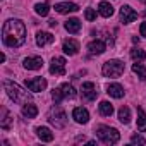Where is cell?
<instances>
[{
  "label": "cell",
  "instance_id": "cell-31",
  "mask_svg": "<svg viewBox=\"0 0 146 146\" xmlns=\"http://www.w3.org/2000/svg\"><path fill=\"white\" fill-rule=\"evenodd\" d=\"M131 143H132V144H146V139H144L143 136H137V134H134V136L131 137Z\"/></svg>",
  "mask_w": 146,
  "mask_h": 146
},
{
  "label": "cell",
  "instance_id": "cell-2",
  "mask_svg": "<svg viewBox=\"0 0 146 146\" xmlns=\"http://www.w3.org/2000/svg\"><path fill=\"white\" fill-rule=\"evenodd\" d=\"M4 88H5L9 98L14 100L16 103L26 105V103L31 100V93H28L26 90H23L19 84H16V83H12V81H4Z\"/></svg>",
  "mask_w": 146,
  "mask_h": 146
},
{
  "label": "cell",
  "instance_id": "cell-15",
  "mask_svg": "<svg viewBox=\"0 0 146 146\" xmlns=\"http://www.w3.org/2000/svg\"><path fill=\"white\" fill-rule=\"evenodd\" d=\"M53 40H55V36L50 35V33H45V31H40V33L36 35V43H38L40 46H45V45H48V43H53Z\"/></svg>",
  "mask_w": 146,
  "mask_h": 146
},
{
  "label": "cell",
  "instance_id": "cell-32",
  "mask_svg": "<svg viewBox=\"0 0 146 146\" xmlns=\"http://www.w3.org/2000/svg\"><path fill=\"white\" fill-rule=\"evenodd\" d=\"M139 31H141V36H144V38H146V21H144V23H141Z\"/></svg>",
  "mask_w": 146,
  "mask_h": 146
},
{
  "label": "cell",
  "instance_id": "cell-20",
  "mask_svg": "<svg viewBox=\"0 0 146 146\" xmlns=\"http://www.w3.org/2000/svg\"><path fill=\"white\" fill-rule=\"evenodd\" d=\"M23 115H24L26 119H35V117L38 115V107L33 105V103H26V105L23 107Z\"/></svg>",
  "mask_w": 146,
  "mask_h": 146
},
{
  "label": "cell",
  "instance_id": "cell-23",
  "mask_svg": "<svg viewBox=\"0 0 146 146\" xmlns=\"http://www.w3.org/2000/svg\"><path fill=\"white\" fill-rule=\"evenodd\" d=\"M0 125L2 129H11V113L5 107H2V119H0Z\"/></svg>",
  "mask_w": 146,
  "mask_h": 146
},
{
  "label": "cell",
  "instance_id": "cell-24",
  "mask_svg": "<svg viewBox=\"0 0 146 146\" xmlns=\"http://www.w3.org/2000/svg\"><path fill=\"white\" fill-rule=\"evenodd\" d=\"M132 72H134V74L141 79V81H144L146 79V69H144V65L143 64H132Z\"/></svg>",
  "mask_w": 146,
  "mask_h": 146
},
{
  "label": "cell",
  "instance_id": "cell-13",
  "mask_svg": "<svg viewBox=\"0 0 146 146\" xmlns=\"http://www.w3.org/2000/svg\"><path fill=\"white\" fill-rule=\"evenodd\" d=\"M62 50H64L65 55H70V57H72V55H76V53L79 52V43H78L76 40H72V38H70V40H65Z\"/></svg>",
  "mask_w": 146,
  "mask_h": 146
},
{
  "label": "cell",
  "instance_id": "cell-3",
  "mask_svg": "<svg viewBox=\"0 0 146 146\" xmlns=\"http://www.w3.org/2000/svg\"><path fill=\"white\" fill-rule=\"evenodd\" d=\"M96 136L105 144H115L120 139V132L117 129H113V127H108V125H100L96 129Z\"/></svg>",
  "mask_w": 146,
  "mask_h": 146
},
{
  "label": "cell",
  "instance_id": "cell-4",
  "mask_svg": "<svg viewBox=\"0 0 146 146\" xmlns=\"http://www.w3.org/2000/svg\"><path fill=\"white\" fill-rule=\"evenodd\" d=\"M102 72H103L105 78H119V76H122V72H124V62L117 60V58L108 60V62L103 64Z\"/></svg>",
  "mask_w": 146,
  "mask_h": 146
},
{
  "label": "cell",
  "instance_id": "cell-16",
  "mask_svg": "<svg viewBox=\"0 0 146 146\" xmlns=\"http://www.w3.org/2000/svg\"><path fill=\"white\" fill-rule=\"evenodd\" d=\"M65 29H67L69 33H72V35L79 33V29H81V21L76 19V17H70L69 21H65Z\"/></svg>",
  "mask_w": 146,
  "mask_h": 146
},
{
  "label": "cell",
  "instance_id": "cell-28",
  "mask_svg": "<svg viewBox=\"0 0 146 146\" xmlns=\"http://www.w3.org/2000/svg\"><path fill=\"white\" fill-rule=\"evenodd\" d=\"M131 57H132V60H144L146 58V53H144V50H141V48H132L131 50Z\"/></svg>",
  "mask_w": 146,
  "mask_h": 146
},
{
  "label": "cell",
  "instance_id": "cell-5",
  "mask_svg": "<svg viewBox=\"0 0 146 146\" xmlns=\"http://www.w3.org/2000/svg\"><path fill=\"white\" fill-rule=\"evenodd\" d=\"M48 122L52 125H55L57 129H62L67 124V115H65V112L60 107H53L50 110V113H48Z\"/></svg>",
  "mask_w": 146,
  "mask_h": 146
},
{
  "label": "cell",
  "instance_id": "cell-9",
  "mask_svg": "<svg viewBox=\"0 0 146 146\" xmlns=\"http://www.w3.org/2000/svg\"><path fill=\"white\" fill-rule=\"evenodd\" d=\"M23 65L28 70H38V69L43 67V58L41 57H26L24 62H23Z\"/></svg>",
  "mask_w": 146,
  "mask_h": 146
},
{
  "label": "cell",
  "instance_id": "cell-18",
  "mask_svg": "<svg viewBox=\"0 0 146 146\" xmlns=\"http://www.w3.org/2000/svg\"><path fill=\"white\" fill-rule=\"evenodd\" d=\"M36 136H38L41 141H45V143L53 141V134L50 132L48 127H36Z\"/></svg>",
  "mask_w": 146,
  "mask_h": 146
},
{
  "label": "cell",
  "instance_id": "cell-19",
  "mask_svg": "<svg viewBox=\"0 0 146 146\" xmlns=\"http://www.w3.org/2000/svg\"><path fill=\"white\" fill-rule=\"evenodd\" d=\"M98 12H100V16H103V17H112V16H113V7H112V4H108V2H100Z\"/></svg>",
  "mask_w": 146,
  "mask_h": 146
},
{
  "label": "cell",
  "instance_id": "cell-10",
  "mask_svg": "<svg viewBox=\"0 0 146 146\" xmlns=\"http://www.w3.org/2000/svg\"><path fill=\"white\" fill-rule=\"evenodd\" d=\"M72 119H74L78 124H86L90 120V112L83 107H76L72 110Z\"/></svg>",
  "mask_w": 146,
  "mask_h": 146
},
{
  "label": "cell",
  "instance_id": "cell-29",
  "mask_svg": "<svg viewBox=\"0 0 146 146\" xmlns=\"http://www.w3.org/2000/svg\"><path fill=\"white\" fill-rule=\"evenodd\" d=\"M84 17H86L88 21H95V19H96V12H95V9L88 7V9L84 11Z\"/></svg>",
  "mask_w": 146,
  "mask_h": 146
},
{
  "label": "cell",
  "instance_id": "cell-12",
  "mask_svg": "<svg viewBox=\"0 0 146 146\" xmlns=\"http://www.w3.org/2000/svg\"><path fill=\"white\" fill-rule=\"evenodd\" d=\"M55 11H57L58 14L78 12V11H79V5H78V4H72V2H62V4H57V5H55Z\"/></svg>",
  "mask_w": 146,
  "mask_h": 146
},
{
  "label": "cell",
  "instance_id": "cell-14",
  "mask_svg": "<svg viewBox=\"0 0 146 146\" xmlns=\"http://www.w3.org/2000/svg\"><path fill=\"white\" fill-rule=\"evenodd\" d=\"M105 43L102 41V40H93L90 45H88V52L91 53V55H102L103 52H105Z\"/></svg>",
  "mask_w": 146,
  "mask_h": 146
},
{
  "label": "cell",
  "instance_id": "cell-21",
  "mask_svg": "<svg viewBox=\"0 0 146 146\" xmlns=\"http://www.w3.org/2000/svg\"><path fill=\"white\" fill-rule=\"evenodd\" d=\"M60 91H62V95H64V98H76V90H74V86L72 84H69V83H65V84H62L60 86Z\"/></svg>",
  "mask_w": 146,
  "mask_h": 146
},
{
  "label": "cell",
  "instance_id": "cell-33",
  "mask_svg": "<svg viewBox=\"0 0 146 146\" xmlns=\"http://www.w3.org/2000/svg\"><path fill=\"white\" fill-rule=\"evenodd\" d=\"M48 24H50V26H52V28H53V26H57V21H55V19H52V21H50V23H48Z\"/></svg>",
  "mask_w": 146,
  "mask_h": 146
},
{
  "label": "cell",
  "instance_id": "cell-1",
  "mask_svg": "<svg viewBox=\"0 0 146 146\" xmlns=\"http://www.w3.org/2000/svg\"><path fill=\"white\" fill-rule=\"evenodd\" d=\"M4 43L11 48H17L26 41V26L21 19H9L2 29Z\"/></svg>",
  "mask_w": 146,
  "mask_h": 146
},
{
  "label": "cell",
  "instance_id": "cell-27",
  "mask_svg": "<svg viewBox=\"0 0 146 146\" xmlns=\"http://www.w3.org/2000/svg\"><path fill=\"white\" fill-rule=\"evenodd\" d=\"M119 120H120L122 124H129V122H131V110H129L127 107H122V108L119 110Z\"/></svg>",
  "mask_w": 146,
  "mask_h": 146
},
{
  "label": "cell",
  "instance_id": "cell-7",
  "mask_svg": "<svg viewBox=\"0 0 146 146\" xmlns=\"http://www.w3.org/2000/svg\"><path fill=\"white\" fill-rule=\"evenodd\" d=\"M136 17H137V12H136L132 7H129V5H122V7H120V21H122L124 24L134 23Z\"/></svg>",
  "mask_w": 146,
  "mask_h": 146
},
{
  "label": "cell",
  "instance_id": "cell-22",
  "mask_svg": "<svg viewBox=\"0 0 146 146\" xmlns=\"http://www.w3.org/2000/svg\"><path fill=\"white\" fill-rule=\"evenodd\" d=\"M98 110H100V113H102L103 117H110V115L113 113V107H112L110 102H102V103L98 105Z\"/></svg>",
  "mask_w": 146,
  "mask_h": 146
},
{
  "label": "cell",
  "instance_id": "cell-26",
  "mask_svg": "<svg viewBox=\"0 0 146 146\" xmlns=\"http://www.w3.org/2000/svg\"><path fill=\"white\" fill-rule=\"evenodd\" d=\"M35 11H36V14H38V16L45 17V16H48L50 7H48V4H46V2H40V4H36V5H35Z\"/></svg>",
  "mask_w": 146,
  "mask_h": 146
},
{
  "label": "cell",
  "instance_id": "cell-30",
  "mask_svg": "<svg viewBox=\"0 0 146 146\" xmlns=\"http://www.w3.org/2000/svg\"><path fill=\"white\" fill-rule=\"evenodd\" d=\"M52 98L57 102V103H60L62 100H64V95H62V91H60V88H55L53 90V93H52Z\"/></svg>",
  "mask_w": 146,
  "mask_h": 146
},
{
  "label": "cell",
  "instance_id": "cell-17",
  "mask_svg": "<svg viewBox=\"0 0 146 146\" xmlns=\"http://www.w3.org/2000/svg\"><path fill=\"white\" fill-rule=\"evenodd\" d=\"M107 93H108L112 98H122V96H124V88H122L120 84L113 83V84H108V88H107Z\"/></svg>",
  "mask_w": 146,
  "mask_h": 146
},
{
  "label": "cell",
  "instance_id": "cell-8",
  "mask_svg": "<svg viewBox=\"0 0 146 146\" xmlns=\"http://www.w3.org/2000/svg\"><path fill=\"white\" fill-rule=\"evenodd\" d=\"M26 88L33 93H38V91H43L46 88V79L43 78H33V79H28L26 81Z\"/></svg>",
  "mask_w": 146,
  "mask_h": 146
},
{
  "label": "cell",
  "instance_id": "cell-11",
  "mask_svg": "<svg viewBox=\"0 0 146 146\" xmlns=\"http://www.w3.org/2000/svg\"><path fill=\"white\" fill-rule=\"evenodd\" d=\"M81 91H83V96H84L86 100H90V102L96 100V96H98V91H96V88H95L93 83H83Z\"/></svg>",
  "mask_w": 146,
  "mask_h": 146
},
{
  "label": "cell",
  "instance_id": "cell-6",
  "mask_svg": "<svg viewBox=\"0 0 146 146\" xmlns=\"http://www.w3.org/2000/svg\"><path fill=\"white\" fill-rule=\"evenodd\" d=\"M50 72L55 76H64L65 74V58L64 57H53L50 64Z\"/></svg>",
  "mask_w": 146,
  "mask_h": 146
},
{
  "label": "cell",
  "instance_id": "cell-25",
  "mask_svg": "<svg viewBox=\"0 0 146 146\" xmlns=\"http://www.w3.org/2000/svg\"><path fill=\"white\" fill-rule=\"evenodd\" d=\"M137 129L141 132L146 131V113L143 108H137Z\"/></svg>",
  "mask_w": 146,
  "mask_h": 146
}]
</instances>
